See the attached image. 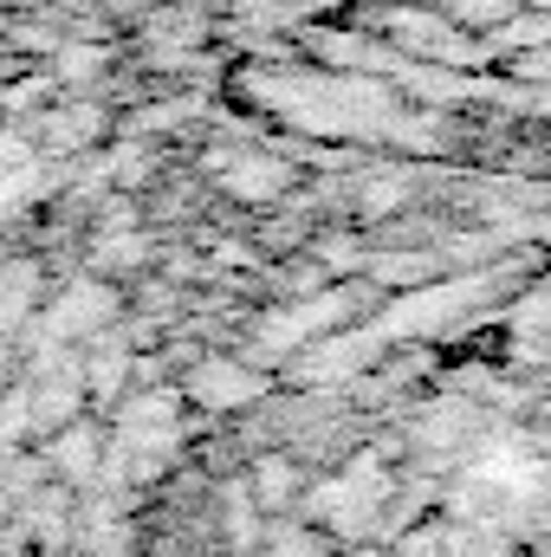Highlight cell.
Instances as JSON below:
<instances>
[{
	"mask_svg": "<svg viewBox=\"0 0 551 557\" xmlns=\"http://www.w3.org/2000/svg\"><path fill=\"white\" fill-rule=\"evenodd\" d=\"M0 376H7V337H0Z\"/></svg>",
	"mask_w": 551,
	"mask_h": 557,
	"instance_id": "1",
	"label": "cell"
}]
</instances>
